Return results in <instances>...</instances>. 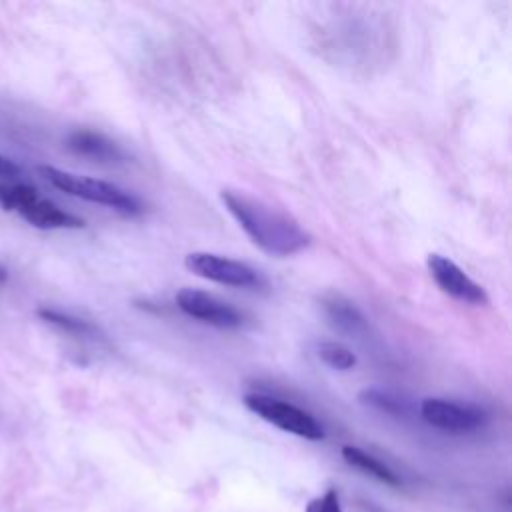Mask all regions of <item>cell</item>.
Here are the masks:
<instances>
[{"mask_svg":"<svg viewBox=\"0 0 512 512\" xmlns=\"http://www.w3.org/2000/svg\"><path fill=\"white\" fill-rule=\"evenodd\" d=\"M360 402L370 406V408H376L380 412H386V414H392V416H400L406 412V406L400 398H396L394 394L382 390V388H364L360 392Z\"/></svg>","mask_w":512,"mask_h":512,"instance_id":"cell-14","label":"cell"},{"mask_svg":"<svg viewBox=\"0 0 512 512\" xmlns=\"http://www.w3.org/2000/svg\"><path fill=\"white\" fill-rule=\"evenodd\" d=\"M8 278V274H6V270L0 266V282H4Z\"/></svg>","mask_w":512,"mask_h":512,"instance_id":"cell-17","label":"cell"},{"mask_svg":"<svg viewBox=\"0 0 512 512\" xmlns=\"http://www.w3.org/2000/svg\"><path fill=\"white\" fill-rule=\"evenodd\" d=\"M244 406L254 412L256 416H260L262 420L274 424L276 428L296 434L300 438L306 440H322L326 436L322 424L306 410L284 402L280 398L268 396V394H260V392H252L244 396Z\"/></svg>","mask_w":512,"mask_h":512,"instance_id":"cell-4","label":"cell"},{"mask_svg":"<svg viewBox=\"0 0 512 512\" xmlns=\"http://www.w3.org/2000/svg\"><path fill=\"white\" fill-rule=\"evenodd\" d=\"M186 268L210 282L232 288H264V276L246 262L220 256L214 252H190L184 258Z\"/></svg>","mask_w":512,"mask_h":512,"instance_id":"cell-5","label":"cell"},{"mask_svg":"<svg viewBox=\"0 0 512 512\" xmlns=\"http://www.w3.org/2000/svg\"><path fill=\"white\" fill-rule=\"evenodd\" d=\"M320 306H322V312H324L328 324L334 330H338V332H342L346 336H362V334H366V330H368L366 316L346 296H342L338 292L324 294L322 300H320Z\"/></svg>","mask_w":512,"mask_h":512,"instance_id":"cell-9","label":"cell"},{"mask_svg":"<svg viewBox=\"0 0 512 512\" xmlns=\"http://www.w3.org/2000/svg\"><path fill=\"white\" fill-rule=\"evenodd\" d=\"M174 300H176V306L186 316L216 328L236 330L246 322L244 314L238 308H234L230 302L198 288H180Z\"/></svg>","mask_w":512,"mask_h":512,"instance_id":"cell-6","label":"cell"},{"mask_svg":"<svg viewBox=\"0 0 512 512\" xmlns=\"http://www.w3.org/2000/svg\"><path fill=\"white\" fill-rule=\"evenodd\" d=\"M18 174H20V168H18L10 158H6V156L0 154V176H2V178H14V176H18Z\"/></svg>","mask_w":512,"mask_h":512,"instance_id":"cell-16","label":"cell"},{"mask_svg":"<svg viewBox=\"0 0 512 512\" xmlns=\"http://www.w3.org/2000/svg\"><path fill=\"white\" fill-rule=\"evenodd\" d=\"M316 352H318V358L334 370H350L358 362L356 354L338 342H322L318 344Z\"/></svg>","mask_w":512,"mask_h":512,"instance_id":"cell-13","label":"cell"},{"mask_svg":"<svg viewBox=\"0 0 512 512\" xmlns=\"http://www.w3.org/2000/svg\"><path fill=\"white\" fill-rule=\"evenodd\" d=\"M426 266L428 272L432 276V280L436 282V286L448 294L450 298L458 300V302H466L472 306H484L488 304V294L486 290L474 282L456 262H452L450 258L442 256V254H428L426 258Z\"/></svg>","mask_w":512,"mask_h":512,"instance_id":"cell-8","label":"cell"},{"mask_svg":"<svg viewBox=\"0 0 512 512\" xmlns=\"http://www.w3.org/2000/svg\"><path fill=\"white\" fill-rule=\"evenodd\" d=\"M420 416L426 424L446 432H472L488 422V414L474 404H462L446 398H424Z\"/></svg>","mask_w":512,"mask_h":512,"instance_id":"cell-7","label":"cell"},{"mask_svg":"<svg viewBox=\"0 0 512 512\" xmlns=\"http://www.w3.org/2000/svg\"><path fill=\"white\" fill-rule=\"evenodd\" d=\"M38 172L54 188H58L70 196L114 208L116 212L126 214V216H140L144 212V204L138 196H134L132 192H128L112 182L66 172V170H60L54 166H38Z\"/></svg>","mask_w":512,"mask_h":512,"instance_id":"cell-2","label":"cell"},{"mask_svg":"<svg viewBox=\"0 0 512 512\" xmlns=\"http://www.w3.org/2000/svg\"><path fill=\"white\" fill-rule=\"evenodd\" d=\"M342 458L350 466H354V468L374 476L376 480H380V482H384L388 486H400L402 484V480L396 476L394 470H390L384 462H380L378 458H374L372 454H368V452H364V450H360L356 446H344L342 448Z\"/></svg>","mask_w":512,"mask_h":512,"instance_id":"cell-11","label":"cell"},{"mask_svg":"<svg viewBox=\"0 0 512 512\" xmlns=\"http://www.w3.org/2000/svg\"><path fill=\"white\" fill-rule=\"evenodd\" d=\"M306 512H342L340 500H338V492L336 490H328L322 496L314 498L308 502Z\"/></svg>","mask_w":512,"mask_h":512,"instance_id":"cell-15","label":"cell"},{"mask_svg":"<svg viewBox=\"0 0 512 512\" xmlns=\"http://www.w3.org/2000/svg\"><path fill=\"white\" fill-rule=\"evenodd\" d=\"M66 144L76 154H82V156L98 160V162H112L114 164V162L124 160L122 148L116 142H112L110 138H106L104 134L94 132V130H74L66 138Z\"/></svg>","mask_w":512,"mask_h":512,"instance_id":"cell-10","label":"cell"},{"mask_svg":"<svg viewBox=\"0 0 512 512\" xmlns=\"http://www.w3.org/2000/svg\"><path fill=\"white\" fill-rule=\"evenodd\" d=\"M38 316L42 320H46L48 324H54L70 334H76V336H90V338H98V328L94 324H90L88 320H82V318H76V316H70V314H64V312H58V310H50V308H42L38 310Z\"/></svg>","mask_w":512,"mask_h":512,"instance_id":"cell-12","label":"cell"},{"mask_svg":"<svg viewBox=\"0 0 512 512\" xmlns=\"http://www.w3.org/2000/svg\"><path fill=\"white\" fill-rule=\"evenodd\" d=\"M220 200L252 244L270 256L286 258L302 252L312 242L310 232L304 230L292 214L260 198L226 188L220 192Z\"/></svg>","mask_w":512,"mask_h":512,"instance_id":"cell-1","label":"cell"},{"mask_svg":"<svg viewBox=\"0 0 512 512\" xmlns=\"http://www.w3.org/2000/svg\"><path fill=\"white\" fill-rule=\"evenodd\" d=\"M0 208L8 212L20 214L32 226L42 230L56 228H84L86 222L62 208L54 202L42 198L36 188L30 184H12L0 182Z\"/></svg>","mask_w":512,"mask_h":512,"instance_id":"cell-3","label":"cell"}]
</instances>
